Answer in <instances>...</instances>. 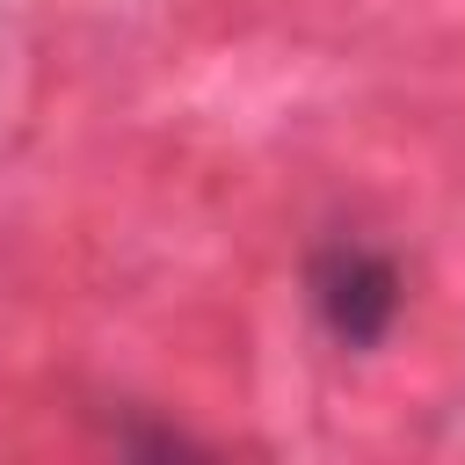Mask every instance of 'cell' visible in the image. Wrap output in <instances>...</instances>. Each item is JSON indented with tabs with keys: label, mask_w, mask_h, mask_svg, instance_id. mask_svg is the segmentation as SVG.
<instances>
[{
	"label": "cell",
	"mask_w": 465,
	"mask_h": 465,
	"mask_svg": "<svg viewBox=\"0 0 465 465\" xmlns=\"http://www.w3.org/2000/svg\"><path fill=\"white\" fill-rule=\"evenodd\" d=\"M305 298H312V320L327 327L334 349H378L392 327H400V305H407V276L385 247L371 240H327L312 247L305 262Z\"/></svg>",
	"instance_id": "6da1fadb"
}]
</instances>
